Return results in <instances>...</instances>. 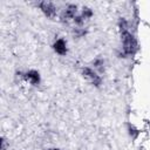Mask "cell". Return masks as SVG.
<instances>
[{
    "mask_svg": "<svg viewBox=\"0 0 150 150\" xmlns=\"http://www.w3.org/2000/svg\"><path fill=\"white\" fill-rule=\"evenodd\" d=\"M122 41H123V50L124 54H132L136 49V40L135 38L127 30L122 33Z\"/></svg>",
    "mask_w": 150,
    "mask_h": 150,
    "instance_id": "1",
    "label": "cell"
},
{
    "mask_svg": "<svg viewBox=\"0 0 150 150\" xmlns=\"http://www.w3.org/2000/svg\"><path fill=\"white\" fill-rule=\"evenodd\" d=\"M82 73H83V76H84L86 79H88L91 83H94L95 86L98 87V86L101 84V79H100V76H98L93 69H90V68H83Z\"/></svg>",
    "mask_w": 150,
    "mask_h": 150,
    "instance_id": "2",
    "label": "cell"
},
{
    "mask_svg": "<svg viewBox=\"0 0 150 150\" xmlns=\"http://www.w3.org/2000/svg\"><path fill=\"white\" fill-rule=\"evenodd\" d=\"M39 6H40V8L42 9V12L47 16H54L55 15L56 8H55V6L52 2H49V1H42V2L39 4Z\"/></svg>",
    "mask_w": 150,
    "mask_h": 150,
    "instance_id": "3",
    "label": "cell"
},
{
    "mask_svg": "<svg viewBox=\"0 0 150 150\" xmlns=\"http://www.w3.org/2000/svg\"><path fill=\"white\" fill-rule=\"evenodd\" d=\"M75 14H76V6L75 5H68L66 7V9L63 11L61 18L63 21H68L69 19H74Z\"/></svg>",
    "mask_w": 150,
    "mask_h": 150,
    "instance_id": "4",
    "label": "cell"
},
{
    "mask_svg": "<svg viewBox=\"0 0 150 150\" xmlns=\"http://www.w3.org/2000/svg\"><path fill=\"white\" fill-rule=\"evenodd\" d=\"M54 50L60 55H64L67 53V47H66L64 40H62V39L56 40V42L54 43Z\"/></svg>",
    "mask_w": 150,
    "mask_h": 150,
    "instance_id": "5",
    "label": "cell"
},
{
    "mask_svg": "<svg viewBox=\"0 0 150 150\" xmlns=\"http://www.w3.org/2000/svg\"><path fill=\"white\" fill-rule=\"evenodd\" d=\"M26 77H27V80H28L32 84H38V83L40 82V75H39V73L35 71V70H29V71L26 74Z\"/></svg>",
    "mask_w": 150,
    "mask_h": 150,
    "instance_id": "6",
    "label": "cell"
},
{
    "mask_svg": "<svg viewBox=\"0 0 150 150\" xmlns=\"http://www.w3.org/2000/svg\"><path fill=\"white\" fill-rule=\"evenodd\" d=\"M91 11H90V8H88V7H84L83 8V11H82V18L83 19H87V18H89V16H91Z\"/></svg>",
    "mask_w": 150,
    "mask_h": 150,
    "instance_id": "7",
    "label": "cell"
},
{
    "mask_svg": "<svg viewBox=\"0 0 150 150\" xmlns=\"http://www.w3.org/2000/svg\"><path fill=\"white\" fill-rule=\"evenodd\" d=\"M104 64V62H103V60H95L94 61V66L96 67V68H98V69H103V66Z\"/></svg>",
    "mask_w": 150,
    "mask_h": 150,
    "instance_id": "8",
    "label": "cell"
}]
</instances>
